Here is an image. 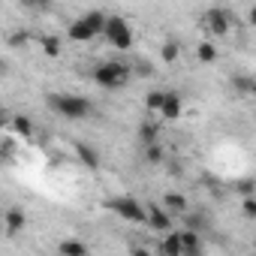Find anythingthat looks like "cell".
<instances>
[{
  "label": "cell",
  "instance_id": "3957f363",
  "mask_svg": "<svg viewBox=\"0 0 256 256\" xmlns=\"http://www.w3.org/2000/svg\"><path fill=\"white\" fill-rule=\"evenodd\" d=\"M102 36H106L118 52H130L133 42H136V30L130 28V22H126L124 16H106Z\"/></svg>",
  "mask_w": 256,
  "mask_h": 256
},
{
  "label": "cell",
  "instance_id": "4316f807",
  "mask_svg": "<svg viewBox=\"0 0 256 256\" xmlns=\"http://www.w3.org/2000/svg\"><path fill=\"white\" fill-rule=\"evenodd\" d=\"M241 211H244L247 220H253V217H256V196H244V199H241Z\"/></svg>",
  "mask_w": 256,
  "mask_h": 256
},
{
  "label": "cell",
  "instance_id": "8992f818",
  "mask_svg": "<svg viewBox=\"0 0 256 256\" xmlns=\"http://www.w3.org/2000/svg\"><path fill=\"white\" fill-rule=\"evenodd\" d=\"M145 223H148L154 232H169V229H172V214H169L166 208L148 202V205H145Z\"/></svg>",
  "mask_w": 256,
  "mask_h": 256
},
{
  "label": "cell",
  "instance_id": "1f68e13d",
  "mask_svg": "<svg viewBox=\"0 0 256 256\" xmlns=\"http://www.w3.org/2000/svg\"><path fill=\"white\" fill-rule=\"evenodd\" d=\"M0 220H4V211H0Z\"/></svg>",
  "mask_w": 256,
  "mask_h": 256
},
{
  "label": "cell",
  "instance_id": "83f0119b",
  "mask_svg": "<svg viewBox=\"0 0 256 256\" xmlns=\"http://www.w3.org/2000/svg\"><path fill=\"white\" fill-rule=\"evenodd\" d=\"M130 72H133V76H151L154 66H151L148 60H136V66H130Z\"/></svg>",
  "mask_w": 256,
  "mask_h": 256
},
{
  "label": "cell",
  "instance_id": "603a6c76",
  "mask_svg": "<svg viewBox=\"0 0 256 256\" xmlns=\"http://www.w3.org/2000/svg\"><path fill=\"white\" fill-rule=\"evenodd\" d=\"M84 22H88V28L96 34V36H102V24H106V12H100V10H90V12H84L82 16Z\"/></svg>",
  "mask_w": 256,
  "mask_h": 256
},
{
  "label": "cell",
  "instance_id": "cb8c5ba5",
  "mask_svg": "<svg viewBox=\"0 0 256 256\" xmlns=\"http://www.w3.org/2000/svg\"><path fill=\"white\" fill-rule=\"evenodd\" d=\"M18 6L28 10V12H34V16H42V12L52 10V0H18Z\"/></svg>",
  "mask_w": 256,
  "mask_h": 256
},
{
  "label": "cell",
  "instance_id": "52a82bcc",
  "mask_svg": "<svg viewBox=\"0 0 256 256\" xmlns=\"http://www.w3.org/2000/svg\"><path fill=\"white\" fill-rule=\"evenodd\" d=\"M181 112H184V100H181V94H178V90H166L157 114H160L163 120H178V118H181Z\"/></svg>",
  "mask_w": 256,
  "mask_h": 256
},
{
  "label": "cell",
  "instance_id": "5b68a950",
  "mask_svg": "<svg viewBox=\"0 0 256 256\" xmlns=\"http://www.w3.org/2000/svg\"><path fill=\"white\" fill-rule=\"evenodd\" d=\"M232 22H235L232 12L223 10V6H211V10H205L202 18H199L202 30H205L208 36H226V34L232 30Z\"/></svg>",
  "mask_w": 256,
  "mask_h": 256
},
{
  "label": "cell",
  "instance_id": "e0dca14e",
  "mask_svg": "<svg viewBox=\"0 0 256 256\" xmlns=\"http://www.w3.org/2000/svg\"><path fill=\"white\" fill-rule=\"evenodd\" d=\"M163 208H166L169 214H184V211L190 208V202H187L184 193H166V196H163Z\"/></svg>",
  "mask_w": 256,
  "mask_h": 256
},
{
  "label": "cell",
  "instance_id": "44dd1931",
  "mask_svg": "<svg viewBox=\"0 0 256 256\" xmlns=\"http://www.w3.org/2000/svg\"><path fill=\"white\" fill-rule=\"evenodd\" d=\"M196 60H199V64H214V60H217V48H214L211 40H202V42L196 46Z\"/></svg>",
  "mask_w": 256,
  "mask_h": 256
},
{
  "label": "cell",
  "instance_id": "4dcf8cb0",
  "mask_svg": "<svg viewBox=\"0 0 256 256\" xmlns=\"http://www.w3.org/2000/svg\"><path fill=\"white\" fill-rule=\"evenodd\" d=\"M0 126H4V114H0Z\"/></svg>",
  "mask_w": 256,
  "mask_h": 256
},
{
  "label": "cell",
  "instance_id": "7402d4cb",
  "mask_svg": "<svg viewBox=\"0 0 256 256\" xmlns=\"http://www.w3.org/2000/svg\"><path fill=\"white\" fill-rule=\"evenodd\" d=\"M178 58H181V46L175 40H166L163 48H160V60L163 64H178Z\"/></svg>",
  "mask_w": 256,
  "mask_h": 256
},
{
  "label": "cell",
  "instance_id": "4fadbf2b",
  "mask_svg": "<svg viewBox=\"0 0 256 256\" xmlns=\"http://www.w3.org/2000/svg\"><path fill=\"white\" fill-rule=\"evenodd\" d=\"M181 250L184 256H199L202 253V232H193V229H181Z\"/></svg>",
  "mask_w": 256,
  "mask_h": 256
},
{
  "label": "cell",
  "instance_id": "d6986e66",
  "mask_svg": "<svg viewBox=\"0 0 256 256\" xmlns=\"http://www.w3.org/2000/svg\"><path fill=\"white\" fill-rule=\"evenodd\" d=\"M58 250H60L64 256H88V253H90V247H88L84 241H76V238L60 241V244H58Z\"/></svg>",
  "mask_w": 256,
  "mask_h": 256
},
{
  "label": "cell",
  "instance_id": "2e32d148",
  "mask_svg": "<svg viewBox=\"0 0 256 256\" xmlns=\"http://www.w3.org/2000/svg\"><path fill=\"white\" fill-rule=\"evenodd\" d=\"M157 250H160L163 256H184V250H181V235L169 229V232L163 235V241L157 244Z\"/></svg>",
  "mask_w": 256,
  "mask_h": 256
},
{
  "label": "cell",
  "instance_id": "ffe728a7",
  "mask_svg": "<svg viewBox=\"0 0 256 256\" xmlns=\"http://www.w3.org/2000/svg\"><path fill=\"white\" fill-rule=\"evenodd\" d=\"M145 163H148V166H163V163H166V148H163L160 142L145 145Z\"/></svg>",
  "mask_w": 256,
  "mask_h": 256
},
{
  "label": "cell",
  "instance_id": "5bb4252c",
  "mask_svg": "<svg viewBox=\"0 0 256 256\" xmlns=\"http://www.w3.org/2000/svg\"><path fill=\"white\" fill-rule=\"evenodd\" d=\"M76 157H78L82 166H88V169H100V154H96L94 145H88V142H76Z\"/></svg>",
  "mask_w": 256,
  "mask_h": 256
},
{
  "label": "cell",
  "instance_id": "f546056e",
  "mask_svg": "<svg viewBox=\"0 0 256 256\" xmlns=\"http://www.w3.org/2000/svg\"><path fill=\"white\" fill-rule=\"evenodd\" d=\"M4 76H6V60L0 58V78H4Z\"/></svg>",
  "mask_w": 256,
  "mask_h": 256
},
{
  "label": "cell",
  "instance_id": "7a4b0ae2",
  "mask_svg": "<svg viewBox=\"0 0 256 256\" xmlns=\"http://www.w3.org/2000/svg\"><path fill=\"white\" fill-rule=\"evenodd\" d=\"M130 78H133V72H130V64L126 60H106L94 70V82L102 90H120V88H126Z\"/></svg>",
  "mask_w": 256,
  "mask_h": 256
},
{
  "label": "cell",
  "instance_id": "ac0fdd59",
  "mask_svg": "<svg viewBox=\"0 0 256 256\" xmlns=\"http://www.w3.org/2000/svg\"><path fill=\"white\" fill-rule=\"evenodd\" d=\"M12 133L18 139H34V120L28 114H16L12 118Z\"/></svg>",
  "mask_w": 256,
  "mask_h": 256
},
{
  "label": "cell",
  "instance_id": "8fae6325",
  "mask_svg": "<svg viewBox=\"0 0 256 256\" xmlns=\"http://www.w3.org/2000/svg\"><path fill=\"white\" fill-rule=\"evenodd\" d=\"M66 40H70V42H90V40H96V34L88 28L84 18H76V22L66 28Z\"/></svg>",
  "mask_w": 256,
  "mask_h": 256
},
{
  "label": "cell",
  "instance_id": "9c48e42d",
  "mask_svg": "<svg viewBox=\"0 0 256 256\" xmlns=\"http://www.w3.org/2000/svg\"><path fill=\"white\" fill-rule=\"evenodd\" d=\"M36 42H40L46 58H60L64 54V36H58V34H40Z\"/></svg>",
  "mask_w": 256,
  "mask_h": 256
},
{
  "label": "cell",
  "instance_id": "484cf974",
  "mask_svg": "<svg viewBox=\"0 0 256 256\" xmlns=\"http://www.w3.org/2000/svg\"><path fill=\"white\" fill-rule=\"evenodd\" d=\"M6 42H10V46H12V48H24V46H28V42H30V34H28V30H12V34H10V40H6Z\"/></svg>",
  "mask_w": 256,
  "mask_h": 256
},
{
  "label": "cell",
  "instance_id": "9a60e30c",
  "mask_svg": "<svg viewBox=\"0 0 256 256\" xmlns=\"http://www.w3.org/2000/svg\"><path fill=\"white\" fill-rule=\"evenodd\" d=\"M136 136H139L142 145H151V142H160L163 130H160V124H157V120H142V124H139V130H136Z\"/></svg>",
  "mask_w": 256,
  "mask_h": 256
},
{
  "label": "cell",
  "instance_id": "30bf717a",
  "mask_svg": "<svg viewBox=\"0 0 256 256\" xmlns=\"http://www.w3.org/2000/svg\"><path fill=\"white\" fill-rule=\"evenodd\" d=\"M181 223H184V229H193V232H208L211 229V217L202 214V211H190V208L181 214Z\"/></svg>",
  "mask_w": 256,
  "mask_h": 256
},
{
  "label": "cell",
  "instance_id": "7c38bea8",
  "mask_svg": "<svg viewBox=\"0 0 256 256\" xmlns=\"http://www.w3.org/2000/svg\"><path fill=\"white\" fill-rule=\"evenodd\" d=\"M229 88H232L238 96H253V94H256V78L247 76V72H235V76L229 78Z\"/></svg>",
  "mask_w": 256,
  "mask_h": 256
},
{
  "label": "cell",
  "instance_id": "ba28073f",
  "mask_svg": "<svg viewBox=\"0 0 256 256\" xmlns=\"http://www.w3.org/2000/svg\"><path fill=\"white\" fill-rule=\"evenodd\" d=\"M24 226H28V214L22 208H6L4 211V232L6 235H18Z\"/></svg>",
  "mask_w": 256,
  "mask_h": 256
},
{
  "label": "cell",
  "instance_id": "6da1fadb",
  "mask_svg": "<svg viewBox=\"0 0 256 256\" xmlns=\"http://www.w3.org/2000/svg\"><path fill=\"white\" fill-rule=\"evenodd\" d=\"M46 102L54 114H60L66 120H84L94 112V102L88 96H78V94H48Z\"/></svg>",
  "mask_w": 256,
  "mask_h": 256
},
{
  "label": "cell",
  "instance_id": "277c9868",
  "mask_svg": "<svg viewBox=\"0 0 256 256\" xmlns=\"http://www.w3.org/2000/svg\"><path fill=\"white\" fill-rule=\"evenodd\" d=\"M106 208L126 223H145V202H139L136 196H112L106 199Z\"/></svg>",
  "mask_w": 256,
  "mask_h": 256
},
{
  "label": "cell",
  "instance_id": "d4e9b609",
  "mask_svg": "<svg viewBox=\"0 0 256 256\" xmlns=\"http://www.w3.org/2000/svg\"><path fill=\"white\" fill-rule=\"evenodd\" d=\"M163 94H166V90H160V88L148 90V94H145V108L157 114V112H160V102H163Z\"/></svg>",
  "mask_w": 256,
  "mask_h": 256
},
{
  "label": "cell",
  "instance_id": "f1b7e54d",
  "mask_svg": "<svg viewBox=\"0 0 256 256\" xmlns=\"http://www.w3.org/2000/svg\"><path fill=\"white\" fill-rule=\"evenodd\" d=\"M235 190H238L241 196H253V193H256V187H253V181H250V178H241V181L235 184Z\"/></svg>",
  "mask_w": 256,
  "mask_h": 256
}]
</instances>
